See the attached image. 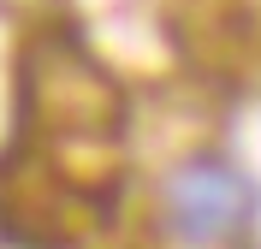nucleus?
<instances>
[{"instance_id": "1", "label": "nucleus", "mask_w": 261, "mask_h": 249, "mask_svg": "<svg viewBox=\"0 0 261 249\" xmlns=\"http://www.w3.org/2000/svg\"><path fill=\"white\" fill-rule=\"evenodd\" d=\"M249 178L226 154H190L161 184V226L184 249H231L249 232Z\"/></svg>"}]
</instances>
